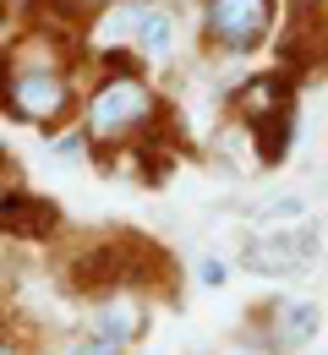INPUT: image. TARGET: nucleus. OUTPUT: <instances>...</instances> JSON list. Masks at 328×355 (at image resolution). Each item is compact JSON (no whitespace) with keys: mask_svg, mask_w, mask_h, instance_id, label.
<instances>
[{"mask_svg":"<svg viewBox=\"0 0 328 355\" xmlns=\"http://www.w3.org/2000/svg\"><path fill=\"white\" fill-rule=\"evenodd\" d=\"M148 115H153V93L142 88L137 77H110L94 93V104H88V132L98 142H126Z\"/></svg>","mask_w":328,"mask_h":355,"instance_id":"f257e3e1","label":"nucleus"},{"mask_svg":"<svg viewBox=\"0 0 328 355\" xmlns=\"http://www.w3.org/2000/svg\"><path fill=\"white\" fill-rule=\"evenodd\" d=\"M268 17H274V0H208V39L225 44L230 55H246L263 44Z\"/></svg>","mask_w":328,"mask_h":355,"instance_id":"f03ea898","label":"nucleus"},{"mask_svg":"<svg viewBox=\"0 0 328 355\" xmlns=\"http://www.w3.org/2000/svg\"><path fill=\"white\" fill-rule=\"evenodd\" d=\"M6 98H11V110L22 115V121H60L66 115V104H71V88H66V77L55 71V66H22L17 77H11V88H6Z\"/></svg>","mask_w":328,"mask_h":355,"instance_id":"7ed1b4c3","label":"nucleus"},{"mask_svg":"<svg viewBox=\"0 0 328 355\" xmlns=\"http://www.w3.org/2000/svg\"><path fill=\"white\" fill-rule=\"evenodd\" d=\"M312 257H318V230H312V219L290 224V230H268V235H257L246 246V263L257 268V273H274V279L301 273Z\"/></svg>","mask_w":328,"mask_h":355,"instance_id":"20e7f679","label":"nucleus"},{"mask_svg":"<svg viewBox=\"0 0 328 355\" xmlns=\"http://www.w3.org/2000/svg\"><path fill=\"white\" fill-rule=\"evenodd\" d=\"M318 334V306L312 301H284V306H274V339L279 345H307Z\"/></svg>","mask_w":328,"mask_h":355,"instance_id":"39448f33","label":"nucleus"},{"mask_svg":"<svg viewBox=\"0 0 328 355\" xmlns=\"http://www.w3.org/2000/svg\"><path fill=\"white\" fill-rule=\"evenodd\" d=\"M98 334L110 339V345H126V339H137L142 334V311L137 301H115V306L98 311Z\"/></svg>","mask_w":328,"mask_h":355,"instance_id":"423d86ee","label":"nucleus"},{"mask_svg":"<svg viewBox=\"0 0 328 355\" xmlns=\"http://www.w3.org/2000/svg\"><path fill=\"white\" fill-rule=\"evenodd\" d=\"M246 115H252L257 126H263V115H268V121H290V115H284V93H279V83H274V77L246 88Z\"/></svg>","mask_w":328,"mask_h":355,"instance_id":"0eeeda50","label":"nucleus"},{"mask_svg":"<svg viewBox=\"0 0 328 355\" xmlns=\"http://www.w3.org/2000/svg\"><path fill=\"white\" fill-rule=\"evenodd\" d=\"M49 214L44 202H33V197H17V202H6L0 208V224H11V230H28V235H39V230H49Z\"/></svg>","mask_w":328,"mask_h":355,"instance_id":"6e6552de","label":"nucleus"},{"mask_svg":"<svg viewBox=\"0 0 328 355\" xmlns=\"http://www.w3.org/2000/svg\"><path fill=\"white\" fill-rule=\"evenodd\" d=\"M137 44L148 49V55H170V44H175V22H170V11H153V6H148Z\"/></svg>","mask_w":328,"mask_h":355,"instance_id":"1a4fd4ad","label":"nucleus"},{"mask_svg":"<svg viewBox=\"0 0 328 355\" xmlns=\"http://www.w3.org/2000/svg\"><path fill=\"white\" fill-rule=\"evenodd\" d=\"M197 279L214 290V284H225V279H230V268L219 263V257H202V263H197Z\"/></svg>","mask_w":328,"mask_h":355,"instance_id":"9d476101","label":"nucleus"},{"mask_svg":"<svg viewBox=\"0 0 328 355\" xmlns=\"http://www.w3.org/2000/svg\"><path fill=\"white\" fill-rule=\"evenodd\" d=\"M307 208L295 202V197H284V202H274V208H263V224H274V219H301Z\"/></svg>","mask_w":328,"mask_h":355,"instance_id":"9b49d317","label":"nucleus"},{"mask_svg":"<svg viewBox=\"0 0 328 355\" xmlns=\"http://www.w3.org/2000/svg\"><path fill=\"white\" fill-rule=\"evenodd\" d=\"M71 355H115V345L98 334V339H77V345H71Z\"/></svg>","mask_w":328,"mask_h":355,"instance_id":"f8f14e48","label":"nucleus"},{"mask_svg":"<svg viewBox=\"0 0 328 355\" xmlns=\"http://www.w3.org/2000/svg\"><path fill=\"white\" fill-rule=\"evenodd\" d=\"M0 208H6V170H0Z\"/></svg>","mask_w":328,"mask_h":355,"instance_id":"ddd939ff","label":"nucleus"},{"mask_svg":"<svg viewBox=\"0 0 328 355\" xmlns=\"http://www.w3.org/2000/svg\"><path fill=\"white\" fill-rule=\"evenodd\" d=\"M301 6H323V0H301Z\"/></svg>","mask_w":328,"mask_h":355,"instance_id":"4468645a","label":"nucleus"},{"mask_svg":"<svg viewBox=\"0 0 328 355\" xmlns=\"http://www.w3.org/2000/svg\"><path fill=\"white\" fill-rule=\"evenodd\" d=\"M0 268H6V257H0Z\"/></svg>","mask_w":328,"mask_h":355,"instance_id":"2eb2a0df","label":"nucleus"},{"mask_svg":"<svg viewBox=\"0 0 328 355\" xmlns=\"http://www.w3.org/2000/svg\"><path fill=\"white\" fill-rule=\"evenodd\" d=\"M0 355H11V350H0Z\"/></svg>","mask_w":328,"mask_h":355,"instance_id":"dca6fc26","label":"nucleus"}]
</instances>
